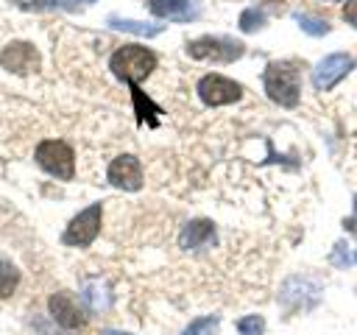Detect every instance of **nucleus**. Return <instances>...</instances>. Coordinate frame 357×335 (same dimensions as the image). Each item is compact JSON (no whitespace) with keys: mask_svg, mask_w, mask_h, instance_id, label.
Instances as JSON below:
<instances>
[{"mask_svg":"<svg viewBox=\"0 0 357 335\" xmlns=\"http://www.w3.org/2000/svg\"><path fill=\"white\" fill-rule=\"evenodd\" d=\"M109 67H112V73H114L120 81L137 87L139 81H145V78L153 73V67H156V53L148 50V47H142V45H123V47H117V50L112 53Z\"/></svg>","mask_w":357,"mask_h":335,"instance_id":"nucleus-1","label":"nucleus"},{"mask_svg":"<svg viewBox=\"0 0 357 335\" xmlns=\"http://www.w3.org/2000/svg\"><path fill=\"white\" fill-rule=\"evenodd\" d=\"M262 87H265V95L279 106L293 109L298 103L301 84H298V70L290 61H271L262 73Z\"/></svg>","mask_w":357,"mask_h":335,"instance_id":"nucleus-2","label":"nucleus"},{"mask_svg":"<svg viewBox=\"0 0 357 335\" xmlns=\"http://www.w3.org/2000/svg\"><path fill=\"white\" fill-rule=\"evenodd\" d=\"M36 165L56 179H73L75 176V154L64 140L39 142L36 145Z\"/></svg>","mask_w":357,"mask_h":335,"instance_id":"nucleus-3","label":"nucleus"},{"mask_svg":"<svg viewBox=\"0 0 357 335\" xmlns=\"http://www.w3.org/2000/svg\"><path fill=\"white\" fill-rule=\"evenodd\" d=\"M100 212H103L100 201H95L92 207L81 209V212L67 223V229H64V234H61V243H64V246H75V248L89 246V243L98 237V232H100Z\"/></svg>","mask_w":357,"mask_h":335,"instance_id":"nucleus-4","label":"nucleus"},{"mask_svg":"<svg viewBox=\"0 0 357 335\" xmlns=\"http://www.w3.org/2000/svg\"><path fill=\"white\" fill-rule=\"evenodd\" d=\"M187 53L192 59H206V61H234L243 56V45L231 36H201V39H192L187 45Z\"/></svg>","mask_w":357,"mask_h":335,"instance_id":"nucleus-5","label":"nucleus"},{"mask_svg":"<svg viewBox=\"0 0 357 335\" xmlns=\"http://www.w3.org/2000/svg\"><path fill=\"white\" fill-rule=\"evenodd\" d=\"M198 98L206 103V106H226V103H234L243 98V87L226 75H218V73H209L198 81Z\"/></svg>","mask_w":357,"mask_h":335,"instance_id":"nucleus-6","label":"nucleus"},{"mask_svg":"<svg viewBox=\"0 0 357 335\" xmlns=\"http://www.w3.org/2000/svg\"><path fill=\"white\" fill-rule=\"evenodd\" d=\"M354 67V59L349 53H329L324 56L315 70H312V87L315 89H332L343 75H349V70Z\"/></svg>","mask_w":357,"mask_h":335,"instance_id":"nucleus-7","label":"nucleus"},{"mask_svg":"<svg viewBox=\"0 0 357 335\" xmlns=\"http://www.w3.org/2000/svg\"><path fill=\"white\" fill-rule=\"evenodd\" d=\"M106 176H109V181H112L114 187L128 190V193H134V190L142 187V165H139V159L131 156V154H123V156L112 159Z\"/></svg>","mask_w":357,"mask_h":335,"instance_id":"nucleus-8","label":"nucleus"},{"mask_svg":"<svg viewBox=\"0 0 357 335\" xmlns=\"http://www.w3.org/2000/svg\"><path fill=\"white\" fill-rule=\"evenodd\" d=\"M47 310H50L53 321L64 329H81L86 324V313L78 307V302L70 293H53L47 302Z\"/></svg>","mask_w":357,"mask_h":335,"instance_id":"nucleus-9","label":"nucleus"},{"mask_svg":"<svg viewBox=\"0 0 357 335\" xmlns=\"http://www.w3.org/2000/svg\"><path fill=\"white\" fill-rule=\"evenodd\" d=\"M0 64L11 73H33L39 70V50L31 45V42H11L3 53H0Z\"/></svg>","mask_w":357,"mask_h":335,"instance_id":"nucleus-10","label":"nucleus"},{"mask_svg":"<svg viewBox=\"0 0 357 335\" xmlns=\"http://www.w3.org/2000/svg\"><path fill=\"white\" fill-rule=\"evenodd\" d=\"M215 240H218V234H215L212 221H190L178 234V246L187 248V251L201 248V246H212Z\"/></svg>","mask_w":357,"mask_h":335,"instance_id":"nucleus-11","label":"nucleus"},{"mask_svg":"<svg viewBox=\"0 0 357 335\" xmlns=\"http://www.w3.org/2000/svg\"><path fill=\"white\" fill-rule=\"evenodd\" d=\"M148 11L162 20H190L195 14L190 0H148Z\"/></svg>","mask_w":357,"mask_h":335,"instance_id":"nucleus-12","label":"nucleus"},{"mask_svg":"<svg viewBox=\"0 0 357 335\" xmlns=\"http://www.w3.org/2000/svg\"><path fill=\"white\" fill-rule=\"evenodd\" d=\"M109 25L114 31H126V34H137V36H156V34H162V25L139 22V20H123V17H109Z\"/></svg>","mask_w":357,"mask_h":335,"instance_id":"nucleus-13","label":"nucleus"},{"mask_svg":"<svg viewBox=\"0 0 357 335\" xmlns=\"http://www.w3.org/2000/svg\"><path fill=\"white\" fill-rule=\"evenodd\" d=\"M84 299H86V304H89L92 310H98V313L112 304V293H109L106 285L98 282V279H89V282L84 285Z\"/></svg>","mask_w":357,"mask_h":335,"instance_id":"nucleus-14","label":"nucleus"},{"mask_svg":"<svg viewBox=\"0 0 357 335\" xmlns=\"http://www.w3.org/2000/svg\"><path fill=\"white\" fill-rule=\"evenodd\" d=\"M17 282H20V271L14 268V262L0 260V299L11 296L14 288H17Z\"/></svg>","mask_w":357,"mask_h":335,"instance_id":"nucleus-15","label":"nucleus"},{"mask_svg":"<svg viewBox=\"0 0 357 335\" xmlns=\"http://www.w3.org/2000/svg\"><path fill=\"white\" fill-rule=\"evenodd\" d=\"M218 327H220V318H218V315H204V318L190 321L181 335H215Z\"/></svg>","mask_w":357,"mask_h":335,"instance_id":"nucleus-16","label":"nucleus"},{"mask_svg":"<svg viewBox=\"0 0 357 335\" xmlns=\"http://www.w3.org/2000/svg\"><path fill=\"white\" fill-rule=\"evenodd\" d=\"M25 11H50V8H75L70 0H11Z\"/></svg>","mask_w":357,"mask_h":335,"instance_id":"nucleus-17","label":"nucleus"},{"mask_svg":"<svg viewBox=\"0 0 357 335\" xmlns=\"http://www.w3.org/2000/svg\"><path fill=\"white\" fill-rule=\"evenodd\" d=\"M296 20H298L301 31L310 34V36H324V34H329V22L321 20V17H312V14H296Z\"/></svg>","mask_w":357,"mask_h":335,"instance_id":"nucleus-18","label":"nucleus"},{"mask_svg":"<svg viewBox=\"0 0 357 335\" xmlns=\"http://www.w3.org/2000/svg\"><path fill=\"white\" fill-rule=\"evenodd\" d=\"M131 98H134V103H137L139 120H142V123L148 120L151 126H156V112H159V109H156V106H153V103H151V100H148V98H145V95H142L137 87H131Z\"/></svg>","mask_w":357,"mask_h":335,"instance_id":"nucleus-19","label":"nucleus"},{"mask_svg":"<svg viewBox=\"0 0 357 335\" xmlns=\"http://www.w3.org/2000/svg\"><path fill=\"white\" fill-rule=\"evenodd\" d=\"M262 25H265V14H262L259 8H245V11L240 14V31L254 34V31H259Z\"/></svg>","mask_w":357,"mask_h":335,"instance_id":"nucleus-20","label":"nucleus"},{"mask_svg":"<svg viewBox=\"0 0 357 335\" xmlns=\"http://www.w3.org/2000/svg\"><path fill=\"white\" fill-rule=\"evenodd\" d=\"M265 329V318L262 315H245L237 321V332L240 335H262Z\"/></svg>","mask_w":357,"mask_h":335,"instance_id":"nucleus-21","label":"nucleus"},{"mask_svg":"<svg viewBox=\"0 0 357 335\" xmlns=\"http://www.w3.org/2000/svg\"><path fill=\"white\" fill-rule=\"evenodd\" d=\"M354 262H357V251H354V248H349L346 243H337V246H335V251H332V265L346 268V265H354Z\"/></svg>","mask_w":357,"mask_h":335,"instance_id":"nucleus-22","label":"nucleus"},{"mask_svg":"<svg viewBox=\"0 0 357 335\" xmlns=\"http://www.w3.org/2000/svg\"><path fill=\"white\" fill-rule=\"evenodd\" d=\"M343 20L357 28V0H346V6H343Z\"/></svg>","mask_w":357,"mask_h":335,"instance_id":"nucleus-23","label":"nucleus"},{"mask_svg":"<svg viewBox=\"0 0 357 335\" xmlns=\"http://www.w3.org/2000/svg\"><path fill=\"white\" fill-rule=\"evenodd\" d=\"M343 226L357 237V201H354V215H351V218H346V223H343Z\"/></svg>","mask_w":357,"mask_h":335,"instance_id":"nucleus-24","label":"nucleus"},{"mask_svg":"<svg viewBox=\"0 0 357 335\" xmlns=\"http://www.w3.org/2000/svg\"><path fill=\"white\" fill-rule=\"evenodd\" d=\"M103 335H128V332H117V329H106Z\"/></svg>","mask_w":357,"mask_h":335,"instance_id":"nucleus-25","label":"nucleus"},{"mask_svg":"<svg viewBox=\"0 0 357 335\" xmlns=\"http://www.w3.org/2000/svg\"><path fill=\"white\" fill-rule=\"evenodd\" d=\"M84 3H92V0H84Z\"/></svg>","mask_w":357,"mask_h":335,"instance_id":"nucleus-26","label":"nucleus"}]
</instances>
